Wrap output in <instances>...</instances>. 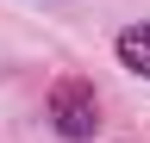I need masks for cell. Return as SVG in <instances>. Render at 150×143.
Returning <instances> with one entry per match:
<instances>
[{"label": "cell", "instance_id": "1", "mask_svg": "<svg viewBox=\"0 0 150 143\" xmlns=\"http://www.w3.org/2000/svg\"><path fill=\"white\" fill-rule=\"evenodd\" d=\"M50 118H56V131L63 137H94L100 131V100H94V87L88 81H56L50 87Z\"/></svg>", "mask_w": 150, "mask_h": 143}, {"label": "cell", "instance_id": "2", "mask_svg": "<svg viewBox=\"0 0 150 143\" xmlns=\"http://www.w3.org/2000/svg\"><path fill=\"white\" fill-rule=\"evenodd\" d=\"M119 62L131 75H150V25H125L119 31Z\"/></svg>", "mask_w": 150, "mask_h": 143}]
</instances>
